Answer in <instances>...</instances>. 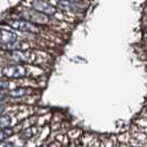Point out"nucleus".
Masks as SVG:
<instances>
[{
    "label": "nucleus",
    "instance_id": "0eeeda50",
    "mask_svg": "<svg viewBox=\"0 0 147 147\" xmlns=\"http://www.w3.org/2000/svg\"><path fill=\"white\" fill-rule=\"evenodd\" d=\"M55 3L60 9L63 10H78L79 8V2H74V1H58Z\"/></svg>",
    "mask_w": 147,
    "mask_h": 147
},
{
    "label": "nucleus",
    "instance_id": "f8f14e48",
    "mask_svg": "<svg viewBox=\"0 0 147 147\" xmlns=\"http://www.w3.org/2000/svg\"><path fill=\"white\" fill-rule=\"evenodd\" d=\"M1 147H13V145L11 143H5V142H2L1 143Z\"/></svg>",
    "mask_w": 147,
    "mask_h": 147
},
{
    "label": "nucleus",
    "instance_id": "9b49d317",
    "mask_svg": "<svg viewBox=\"0 0 147 147\" xmlns=\"http://www.w3.org/2000/svg\"><path fill=\"white\" fill-rule=\"evenodd\" d=\"M12 134H13V131H12L10 127H8V128H2L1 132H0V140L3 142L6 138L10 137Z\"/></svg>",
    "mask_w": 147,
    "mask_h": 147
},
{
    "label": "nucleus",
    "instance_id": "4468645a",
    "mask_svg": "<svg viewBox=\"0 0 147 147\" xmlns=\"http://www.w3.org/2000/svg\"><path fill=\"white\" fill-rule=\"evenodd\" d=\"M41 147H45V146H41Z\"/></svg>",
    "mask_w": 147,
    "mask_h": 147
},
{
    "label": "nucleus",
    "instance_id": "1a4fd4ad",
    "mask_svg": "<svg viewBox=\"0 0 147 147\" xmlns=\"http://www.w3.org/2000/svg\"><path fill=\"white\" fill-rule=\"evenodd\" d=\"M38 129L37 127H29V128H27L24 132H23V134H22V137L23 138H26V140H29V138H31V137H33L36 134H37Z\"/></svg>",
    "mask_w": 147,
    "mask_h": 147
},
{
    "label": "nucleus",
    "instance_id": "f257e3e1",
    "mask_svg": "<svg viewBox=\"0 0 147 147\" xmlns=\"http://www.w3.org/2000/svg\"><path fill=\"white\" fill-rule=\"evenodd\" d=\"M1 73L8 79H20L26 76L27 69L22 65H8L2 69Z\"/></svg>",
    "mask_w": 147,
    "mask_h": 147
},
{
    "label": "nucleus",
    "instance_id": "6e6552de",
    "mask_svg": "<svg viewBox=\"0 0 147 147\" xmlns=\"http://www.w3.org/2000/svg\"><path fill=\"white\" fill-rule=\"evenodd\" d=\"M29 91L27 88H17L15 90H11L7 93V95L11 96V97H21V96H24Z\"/></svg>",
    "mask_w": 147,
    "mask_h": 147
},
{
    "label": "nucleus",
    "instance_id": "f03ea898",
    "mask_svg": "<svg viewBox=\"0 0 147 147\" xmlns=\"http://www.w3.org/2000/svg\"><path fill=\"white\" fill-rule=\"evenodd\" d=\"M10 58L15 60L16 62H34V60L37 59V54L34 51L31 50H26V51H21V50H16V51H11L10 53Z\"/></svg>",
    "mask_w": 147,
    "mask_h": 147
},
{
    "label": "nucleus",
    "instance_id": "7ed1b4c3",
    "mask_svg": "<svg viewBox=\"0 0 147 147\" xmlns=\"http://www.w3.org/2000/svg\"><path fill=\"white\" fill-rule=\"evenodd\" d=\"M23 17L27 21L31 22V23H47L49 21L48 17L41 12H39L34 9H29V10H26L23 11Z\"/></svg>",
    "mask_w": 147,
    "mask_h": 147
},
{
    "label": "nucleus",
    "instance_id": "20e7f679",
    "mask_svg": "<svg viewBox=\"0 0 147 147\" xmlns=\"http://www.w3.org/2000/svg\"><path fill=\"white\" fill-rule=\"evenodd\" d=\"M32 6H33L34 10H37V11H39V12H41V13H43L45 16L54 15L57 12V9L52 5H50L49 2H45V1H33Z\"/></svg>",
    "mask_w": 147,
    "mask_h": 147
},
{
    "label": "nucleus",
    "instance_id": "9d476101",
    "mask_svg": "<svg viewBox=\"0 0 147 147\" xmlns=\"http://www.w3.org/2000/svg\"><path fill=\"white\" fill-rule=\"evenodd\" d=\"M12 124V122H11V118L10 116H6V115H2L1 116V119H0V125H1V129L2 128H8L9 126Z\"/></svg>",
    "mask_w": 147,
    "mask_h": 147
},
{
    "label": "nucleus",
    "instance_id": "423d86ee",
    "mask_svg": "<svg viewBox=\"0 0 147 147\" xmlns=\"http://www.w3.org/2000/svg\"><path fill=\"white\" fill-rule=\"evenodd\" d=\"M0 40H1V44L2 47L7 45L8 49H11L15 47V43L17 41V34L11 32V31H8V30L2 29L1 30V37H0Z\"/></svg>",
    "mask_w": 147,
    "mask_h": 147
},
{
    "label": "nucleus",
    "instance_id": "39448f33",
    "mask_svg": "<svg viewBox=\"0 0 147 147\" xmlns=\"http://www.w3.org/2000/svg\"><path fill=\"white\" fill-rule=\"evenodd\" d=\"M9 23L15 29L26 31V32H38L37 27L27 20H13V21H10Z\"/></svg>",
    "mask_w": 147,
    "mask_h": 147
},
{
    "label": "nucleus",
    "instance_id": "ddd939ff",
    "mask_svg": "<svg viewBox=\"0 0 147 147\" xmlns=\"http://www.w3.org/2000/svg\"><path fill=\"white\" fill-rule=\"evenodd\" d=\"M146 34H147V29H146Z\"/></svg>",
    "mask_w": 147,
    "mask_h": 147
}]
</instances>
